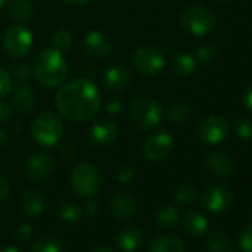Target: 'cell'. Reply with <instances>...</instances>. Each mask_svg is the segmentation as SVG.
<instances>
[{
	"label": "cell",
	"instance_id": "29",
	"mask_svg": "<svg viewBox=\"0 0 252 252\" xmlns=\"http://www.w3.org/2000/svg\"><path fill=\"white\" fill-rule=\"evenodd\" d=\"M30 252H64V249L58 239L52 236H43L32 245Z\"/></svg>",
	"mask_w": 252,
	"mask_h": 252
},
{
	"label": "cell",
	"instance_id": "27",
	"mask_svg": "<svg viewBox=\"0 0 252 252\" xmlns=\"http://www.w3.org/2000/svg\"><path fill=\"white\" fill-rule=\"evenodd\" d=\"M206 248L211 252H233L231 240L224 233H212L206 239Z\"/></svg>",
	"mask_w": 252,
	"mask_h": 252
},
{
	"label": "cell",
	"instance_id": "15",
	"mask_svg": "<svg viewBox=\"0 0 252 252\" xmlns=\"http://www.w3.org/2000/svg\"><path fill=\"white\" fill-rule=\"evenodd\" d=\"M116 246L123 252H137L143 248L146 236L141 228L135 225H126L116 233Z\"/></svg>",
	"mask_w": 252,
	"mask_h": 252
},
{
	"label": "cell",
	"instance_id": "8",
	"mask_svg": "<svg viewBox=\"0 0 252 252\" xmlns=\"http://www.w3.org/2000/svg\"><path fill=\"white\" fill-rule=\"evenodd\" d=\"M196 132H197V137L200 138V141H203L205 144L217 146L228 137L230 126H228V122L225 120V117L211 114V116L203 117L199 122Z\"/></svg>",
	"mask_w": 252,
	"mask_h": 252
},
{
	"label": "cell",
	"instance_id": "39",
	"mask_svg": "<svg viewBox=\"0 0 252 252\" xmlns=\"http://www.w3.org/2000/svg\"><path fill=\"white\" fill-rule=\"evenodd\" d=\"M12 114H14V108L11 104L0 102V123H6L8 120H11Z\"/></svg>",
	"mask_w": 252,
	"mask_h": 252
},
{
	"label": "cell",
	"instance_id": "2",
	"mask_svg": "<svg viewBox=\"0 0 252 252\" xmlns=\"http://www.w3.org/2000/svg\"><path fill=\"white\" fill-rule=\"evenodd\" d=\"M33 74L43 88H58L68 76V64L64 54L55 49H43L33 63Z\"/></svg>",
	"mask_w": 252,
	"mask_h": 252
},
{
	"label": "cell",
	"instance_id": "42",
	"mask_svg": "<svg viewBox=\"0 0 252 252\" xmlns=\"http://www.w3.org/2000/svg\"><path fill=\"white\" fill-rule=\"evenodd\" d=\"M9 194H11V184L8 183L5 177L0 175V202L8 199Z\"/></svg>",
	"mask_w": 252,
	"mask_h": 252
},
{
	"label": "cell",
	"instance_id": "25",
	"mask_svg": "<svg viewBox=\"0 0 252 252\" xmlns=\"http://www.w3.org/2000/svg\"><path fill=\"white\" fill-rule=\"evenodd\" d=\"M180 221L178 211L171 205H163L158 209L155 215V222L160 228H174Z\"/></svg>",
	"mask_w": 252,
	"mask_h": 252
},
{
	"label": "cell",
	"instance_id": "14",
	"mask_svg": "<svg viewBox=\"0 0 252 252\" xmlns=\"http://www.w3.org/2000/svg\"><path fill=\"white\" fill-rule=\"evenodd\" d=\"M82 45H83L85 52L95 58H104V57L110 55L113 51V42H111L110 36L105 34L104 32H98V30L89 32L83 37Z\"/></svg>",
	"mask_w": 252,
	"mask_h": 252
},
{
	"label": "cell",
	"instance_id": "26",
	"mask_svg": "<svg viewBox=\"0 0 252 252\" xmlns=\"http://www.w3.org/2000/svg\"><path fill=\"white\" fill-rule=\"evenodd\" d=\"M83 209L79 203L71 202V200H65L63 203H60L58 208V215L63 221L65 222H77L82 218Z\"/></svg>",
	"mask_w": 252,
	"mask_h": 252
},
{
	"label": "cell",
	"instance_id": "38",
	"mask_svg": "<svg viewBox=\"0 0 252 252\" xmlns=\"http://www.w3.org/2000/svg\"><path fill=\"white\" fill-rule=\"evenodd\" d=\"M32 234H33V228H32L30 224H21V225L17 227V230H15V237H17L18 240H21V242L30 239Z\"/></svg>",
	"mask_w": 252,
	"mask_h": 252
},
{
	"label": "cell",
	"instance_id": "44",
	"mask_svg": "<svg viewBox=\"0 0 252 252\" xmlns=\"http://www.w3.org/2000/svg\"><path fill=\"white\" fill-rule=\"evenodd\" d=\"M64 5H70V6H82V5H86L89 3L91 0H61Z\"/></svg>",
	"mask_w": 252,
	"mask_h": 252
},
{
	"label": "cell",
	"instance_id": "6",
	"mask_svg": "<svg viewBox=\"0 0 252 252\" xmlns=\"http://www.w3.org/2000/svg\"><path fill=\"white\" fill-rule=\"evenodd\" d=\"M181 26L183 29L193 36H205L211 33L215 27L214 14L199 5H190L181 12Z\"/></svg>",
	"mask_w": 252,
	"mask_h": 252
},
{
	"label": "cell",
	"instance_id": "19",
	"mask_svg": "<svg viewBox=\"0 0 252 252\" xmlns=\"http://www.w3.org/2000/svg\"><path fill=\"white\" fill-rule=\"evenodd\" d=\"M186 243L174 234H159L149 245V252H186Z\"/></svg>",
	"mask_w": 252,
	"mask_h": 252
},
{
	"label": "cell",
	"instance_id": "32",
	"mask_svg": "<svg viewBox=\"0 0 252 252\" xmlns=\"http://www.w3.org/2000/svg\"><path fill=\"white\" fill-rule=\"evenodd\" d=\"M236 134L242 141L251 143L252 141V120L246 117H240L236 122Z\"/></svg>",
	"mask_w": 252,
	"mask_h": 252
},
{
	"label": "cell",
	"instance_id": "4",
	"mask_svg": "<svg viewBox=\"0 0 252 252\" xmlns=\"http://www.w3.org/2000/svg\"><path fill=\"white\" fill-rule=\"evenodd\" d=\"M128 114L131 122L141 131H153L163 119L160 104L150 96L135 98L128 108Z\"/></svg>",
	"mask_w": 252,
	"mask_h": 252
},
{
	"label": "cell",
	"instance_id": "5",
	"mask_svg": "<svg viewBox=\"0 0 252 252\" xmlns=\"http://www.w3.org/2000/svg\"><path fill=\"white\" fill-rule=\"evenodd\" d=\"M70 183L79 196L94 197L102 187V174L96 165L91 162H82L73 168Z\"/></svg>",
	"mask_w": 252,
	"mask_h": 252
},
{
	"label": "cell",
	"instance_id": "37",
	"mask_svg": "<svg viewBox=\"0 0 252 252\" xmlns=\"http://www.w3.org/2000/svg\"><path fill=\"white\" fill-rule=\"evenodd\" d=\"M82 209H83V212L88 214L89 217H94V215H96L98 211H99V203H98L94 197H86V200H85Z\"/></svg>",
	"mask_w": 252,
	"mask_h": 252
},
{
	"label": "cell",
	"instance_id": "28",
	"mask_svg": "<svg viewBox=\"0 0 252 252\" xmlns=\"http://www.w3.org/2000/svg\"><path fill=\"white\" fill-rule=\"evenodd\" d=\"M71 46H73V33L67 29L58 30L51 39V48L61 54L68 52L71 49Z\"/></svg>",
	"mask_w": 252,
	"mask_h": 252
},
{
	"label": "cell",
	"instance_id": "10",
	"mask_svg": "<svg viewBox=\"0 0 252 252\" xmlns=\"http://www.w3.org/2000/svg\"><path fill=\"white\" fill-rule=\"evenodd\" d=\"M233 203V190L225 183H214L208 186L202 194V205L211 212H224Z\"/></svg>",
	"mask_w": 252,
	"mask_h": 252
},
{
	"label": "cell",
	"instance_id": "36",
	"mask_svg": "<svg viewBox=\"0 0 252 252\" xmlns=\"http://www.w3.org/2000/svg\"><path fill=\"white\" fill-rule=\"evenodd\" d=\"M239 245L245 252H252V224L242 228L239 234Z\"/></svg>",
	"mask_w": 252,
	"mask_h": 252
},
{
	"label": "cell",
	"instance_id": "22",
	"mask_svg": "<svg viewBox=\"0 0 252 252\" xmlns=\"http://www.w3.org/2000/svg\"><path fill=\"white\" fill-rule=\"evenodd\" d=\"M181 225H183V230L186 231L187 236L200 237L208 228V221H206V217L203 214H200L197 211H190L183 217Z\"/></svg>",
	"mask_w": 252,
	"mask_h": 252
},
{
	"label": "cell",
	"instance_id": "16",
	"mask_svg": "<svg viewBox=\"0 0 252 252\" xmlns=\"http://www.w3.org/2000/svg\"><path fill=\"white\" fill-rule=\"evenodd\" d=\"M202 163L205 171L215 177H228L234 171L233 159L225 152H220V150L205 155Z\"/></svg>",
	"mask_w": 252,
	"mask_h": 252
},
{
	"label": "cell",
	"instance_id": "46",
	"mask_svg": "<svg viewBox=\"0 0 252 252\" xmlns=\"http://www.w3.org/2000/svg\"><path fill=\"white\" fill-rule=\"evenodd\" d=\"M0 252H20V251L14 246H3V248H0Z\"/></svg>",
	"mask_w": 252,
	"mask_h": 252
},
{
	"label": "cell",
	"instance_id": "31",
	"mask_svg": "<svg viewBox=\"0 0 252 252\" xmlns=\"http://www.w3.org/2000/svg\"><path fill=\"white\" fill-rule=\"evenodd\" d=\"M196 197H197V193H196L194 187H191L189 184L178 187L174 193V200L180 206H190L191 203H194Z\"/></svg>",
	"mask_w": 252,
	"mask_h": 252
},
{
	"label": "cell",
	"instance_id": "47",
	"mask_svg": "<svg viewBox=\"0 0 252 252\" xmlns=\"http://www.w3.org/2000/svg\"><path fill=\"white\" fill-rule=\"evenodd\" d=\"M8 2V0H0V9H2V6Z\"/></svg>",
	"mask_w": 252,
	"mask_h": 252
},
{
	"label": "cell",
	"instance_id": "18",
	"mask_svg": "<svg viewBox=\"0 0 252 252\" xmlns=\"http://www.w3.org/2000/svg\"><path fill=\"white\" fill-rule=\"evenodd\" d=\"M131 82H132L131 71L122 65H113V67L107 68L102 76V85L110 92L125 91L131 85Z\"/></svg>",
	"mask_w": 252,
	"mask_h": 252
},
{
	"label": "cell",
	"instance_id": "9",
	"mask_svg": "<svg viewBox=\"0 0 252 252\" xmlns=\"http://www.w3.org/2000/svg\"><path fill=\"white\" fill-rule=\"evenodd\" d=\"M165 64L163 54L153 46H141L132 55V65L143 76H158L165 68Z\"/></svg>",
	"mask_w": 252,
	"mask_h": 252
},
{
	"label": "cell",
	"instance_id": "34",
	"mask_svg": "<svg viewBox=\"0 0 252 252\" xmlns=\"http://www.w3.org/2000/svg\"><path fill=\"white\" fill-rule=\"evenodd\" d=\"M196 58L202 63V64H212L217 58V48L211 43L202 45L197 51H196Z\"/></svg>",
	"mask_w": 252,
	"mask_h": 252
},
{
	"label": "cell",
	"instance_id": "48",
	"mask_svg": "<svg viewBox=\"0 0 252 252\" xmlns=\"http://www.w3.org/2000/svg\"><path fill=\"white\" fill-rule=\"evenodd\" d=\"M220 2H228V0H220Z\"/></svg>",
	"mask_w": 252,
	"mask_h": 252
},
{
	"label": "cell",
	"instance_id": "3",
	"mask_svg": "<svg viewBox=\"0 0 252 252\" xmlns=\"http://www.w3.org/2000/svg\"><path fill=\"white\" fill-rule=\"evenodd\" d=\"M30 134L39 146L54 147L61 141L64 135V123L57 114L45 111L33 120Z\"/></svg>",
	"mask_w": 252,
	"mask_h": 252
},
{
	"label": "cell",
	"instance_id": "21",
	"mask_svg": "<svg viewBox=\"0 0 252 252\" xmlns=\"http://www.w3.org/2000/svg\"><path fill=\"white\" fill-rule=\"evenodd\" d=\"M45 205H46L45 196L37 189H29L23 194L21 208L30 217H39V215H42L43 211H45Z\"/></svg>",
	"mask_w": 252,
	"mask_h": 252
},
{
	"label": "cell",
	"instance_id": "43",
	"mask_svg": "<svg viewBox=\"0 0 252 252\" xmlns=\"http://www.w3.org/2000/svg\"><path fill=\"white\" fill-rule=\"evenodd\" d=\"M242 102L248 110H252V85H249L245 89V92L242 95Z\"/></svg>",
	"mask_w": 252,
	"mask_h": 252
},
{
	"label": "cell",
	"instance_id": "33",
	"mask_svg": "<svg viewBox=\"0 0 252 252\" xmlns=\"http://www.w3.org/2000/svg\"><path fill=\"white\" fill-rule=\"evenodd\" d=\"M135 178V169L132 165L129 163H125V165H120L117 168V172H116V180L120 183V184H125V186H129Z\"/></svg>",
	"mask_w": 252,
	"mask_h": 252
},
{
	"label": "cell",
	"instance_id": "20",
	"mask_svg": "<svg viewBox=\"0 0 252 252\" xmlns=\"http://www.w3.org/2000/svg\"><path fill=\"white\" fill-rule=\"evenodd\" d=\"M36 104H37L36 94L33 92L32 88L23 85L15 89L12 96V107L15 108V111L21 114H30L36 108Z\"/></svg>",
	"mask_w": 252,
	"mask_h": 252
},
{
	"label": "cell",
	"instance_id": "11",
	"mask_svg": "<svg viewBox=\"0 0 252 252\" xmlns=\"http://www.w3.org/2000/svg\"><path fill=\"white\" fill-rule=\"evenodd\" d=\"M174 149V138L168 131H158L152 134L144 143V156L152 162H160L166 159Z\"/></svg>",
	"mask_w": 252,
	"mask_h": 252
},
{
	"label": "cell",
	"instance_id": "17",
	"mask_svg": "<svg viewBox=\"0 0 252 252\" xmlns=\"http://www.w3.org/2000/svg\"><path fill=\"white\" fill-rule=\"evenodd\" d=\"M110 209L116 220L129 221L135 217L137 212V200L132 194L119 191L110 200Z\"/></svg>",
	"mask_w": 252,
	"mask_h": 252
},
{
	"label": "cell",
	"instance_id": "45",
	"mask_svg": "<svg viewBox=\"0 0 252 252\" xmlns=\"http://www.w3.org/2000/svg\"><path fill=\"white\" fill-rule=\"evenodd\" d=\"M92 252H116L113 248H110V246H107V245H96L94 249H92Z\"/></svg>",
	"mask_w": 252,
	"mask_h": 252
},
{
	"label": "cell",
	"instance_id": "7",
	"mask_svg": "<svg viewBox=\"0 0 252 252\" xmlns=\"http://www.w3.org/2000/svg\"><path fill=\"white\" fill-rule=\"evenodd\" d=\"M5 52L15 60L24 58L33 48V34L24 26H11L3 36Z\"/></svg>",
	"mask_w": 252,
	"mask_h": 252
},
{
	"label": "cell",
	"instance_id": "30",
	"mask_svg": "<svg viewBox=\"0 0 252 252\" xmlns=\"http://www.w3.org/2000/svg\"><path fill=\"white\" fill-rule=\"evenodd\" d=\"M191 116V111L190 108L183 104V102H175V104H171L169 108H168V119L172 122V123H177V125H181V123H186Z\"/></svg>",
	"mask_w": 252,
	"mask_h": 252
},
{
	"label": "cell",
	"instance_id": "23",
	"mask_svg": "<svg viewBox=\"0 0 252 252\" xmlns=\"http://www.w3.org/2000/svg\"><path fill=\"white\" fill-rule=\"evenodd\" d=\"M6 11L11 20L17 23H26L33 15V5L30 0H11Z\"/></svg>",
	"mask_w": 252,
	"mask_h": 252
},
{
	"label": "cell",
	"instance_id": "41",
	"mask_svg": "<svg viewBox=\"0 0 252 252\" xmlns=\"http://www.w3.org/2000/svg\"><path fill=\"white\" fill-rule=\"evenodd\" d=\"M12 74H14V77H17L18 80H24V79L29 77V67H27L26 64H23V63H18V64H15L14 68H12Z\"/></svg>",
	"mask_w": 252,
	"mask_h": 252
},
{
	"label": "cell",
	"instance_id": "35",
	"mask_svg": "<svg viewBox=\"0 0 252 252\" xmlns=\"http://www.w3.org/2000/svg\"><path fill=\"white\" fill-rule=\"evenodd\" d=\"M12 91V76L6 70L0 68V99L8 96Z\"/></svg>",
	"mask_w": 252,
	"mask_h": 252
},
{
	"label": "cell",
	"instance_id": "1",
	"mask_svg": "<svg viewBox=\"0 0 252 252\" xmlns=\"http://www.w3.org/2000/svg\"><path fill=\"white\" fill-rule=\"evenodd\" d=\"M55 105L65 119L85 122L98 113L101 94L92 80L86 77L73 79L68 83H63L55 95Z\"/></svg>",
	"mask_w": 252,
	"mask_h": 252
},
{
	"label": "cell",
	"instance_id": "24",
	"mask_svg": "<svg viewBox=\"0 0 252 252\" xmlns=\"http://www.w3.org/2000/svg\"><path fill=\"white\" fill-rule=\"evenodd\" d=\"M197 68L196 60L189 54H180L172 61V71L180 77H189L191 76Z\"/></svg>",
	"mask_w": 252,
	"mask_h": 252
},
{
	"label": "cell",
	"instance_id": "13",
	"mask_svg": "<svg viewBox=\"0 0 252 252\" xmlns=\"http://www.w3.org/2000/svg\"><path fill=\"white\" fill-rule=\"evenodd\" d=\"M54 166V158L46 152H39L29 158L26 163V175L30 181L40 183L52 174Z\"/></svg>",
	"mask_w": 252,
	"mask_h": 252
},
{
	"label": "cell",
	"instance_id": "12",
	"mask_svg": "<svg viewBox=\"0 0 252 252\" xmlns=\"http://www.w3.org/2000/svg\"><path fill=\"white\" fill-rule=\"evenodd\" d=\"M89 141L101 149H107L116 143L119 138V128L113 120L108 119H99L95 120L88 132Z\"/></svg>",
	"mask_w": 252,
	"mask_h": 252
},
{
	"label": "cell",
	"instance_id": "40",
	"mask_svg": "<svg viewBox=\"0 0 252 252\" xmlns=\"http://www.w3.org/2000/svg\"><path fill=\"white\" fill-rule=\"evenodd\" d=\"M122 108H123V104H122V101L120 99H110L107 104H105V110H107V113L108 114H111V116H117V114H120L122 113Z\"/></svg>",
	"mask_w": 252,
	"mask_h": 252
}]
</instances>
